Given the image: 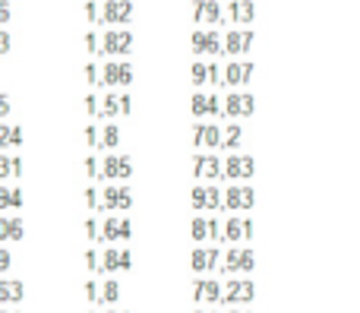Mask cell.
Masks as SVG:
<instances>
[{"label":"cell","instance_id":"cell-37","mask_svg":"<svg viewBox=\"0 0 360 313\" xmlns=\"http://www.w3.org/2000/svg\"><path fill=\"white\" fill-rule=\"evenodd\" d=\"M117 105H120V114H124V117H130V114H133V98H130V95H120Z\"/></svg>","mask_w":360,"mask_h":313},{"label":"cell","instance_id":"cell-21","mask_svg":"<svg viewBox=\"0 0 360 313\" xmlns=\"http://www.w3.org/2000/svg\"><path fill=\"white\" fill-rule=\"evenodd\" d=\"M250 76H253V63H231L228 70H224V79L221 86H240V82H247Z\"/></svg>","mask_w":360,"mask_h":313},{"label":"cell","instance_id":"cell-38","mask_svg":"<svg viewBox=\"0 0 360 313\" xmlns=\"http://www.w3.org/2000/svg\"><path fill=\"white\" fill-rule=\"evenodd\" d=\"M10 105H13V101H10V95H6V92H0V120H6V117H10Z\"/></svg>","mask_w":360,"mask_h":313},{"label":"cell","instance_id":"cell-30","mask_svg":"<svg viewBox=\"0 0 360 313\" xmlns=\"http://www.w3.org/2000/svg\"><path fill=\"white\" fill-rule=\"evenodd\" d=\"M196 19L199 23H218V19H221V10H218L215 0H199L196 4Z\"/></svg>","mask_w":360,"mask_h":313},{"label":"cell","instance_id":"cell-43","mask_svg":"<svg viewBox=\"0 0 360 313\" xmlns=\"http://www.w3.org/2000/svg\"><path fill=\"white\" fill-rule=\"evenodd\" d=\"M86 76H89V86H98V67H95V63L86 67Z\"/></svg>","mask_w":360,"mask_h":313},{"label":"cell","instance_id":"cell-42","mask_svg":"<svg viewBox=\"0 0 360 313\" xmlns=\"http://www.w3.org/2000/svg\"><path fill=\"white\" fill-rule=\"evenodd\" d=\"M86 266H89V269H92V272H98V269H101V263H98V253H95V250H89V253H86Z\"/></svg>","mask_w":360,"mask_h":313},{"label":"cell","instance_id":"cell-54","mask_svg":"<svg viewBox=\"0 0 360 313\" xmlns=\"http://www.w3.org/2000/svg\"><path fill=\"white\" fill-rule=\"evenodd\" d=\"M92 313H95V310H92Z\"/></svg>","mask_w":360,"mask_h":313},{"label":"cell","instance_id":"cell-13","mask_svg":"<svg viewBox=\"0 0 360 313\" xmlns=\"http://www.w3.org/2000/svg\"><path fill=\"white\" fill-rule=\"evenodd\" d=\"M196 181L199 184H205V181H221V162L218 158H212V155H196Z\"/></svg>","mask_w":360,"mask_h":313},{"label":"cell","instance_id":"cell-15","mask_svg":"<svg viewBox=\"0 0 360 313\" xmlns=\"http://www.w3.org/2000/svg\"><path fill=\"white\" fill-rule=\"evenodd\" d=\"M193 114L196 117H212V114H221V98L218 95H193Z\"/></svg>","mask_w":360,"mask_h":313},{"label":"cell","instance_id":"cell-49","mask_svg":"<svg viewBox=\"0 0 360 313\" xmlns=\"http://www.w3.org/2000/svg\"><path fill=\"white\" fill-rule=\"evenodd\" d=\"M86 13H89V19H92V23H98V10H95V4H86Z\"/></svg>","mask_w":360,"mask_h":313},{"label":"cell","instance_id":"cell-34","mask_svg":"<svg viewBox=\"0 0 360 313\" xmlns=\"http://www.w3.org/2000/svg\"><path fill=\"white\" fill-rule=\"evenodd\" d=\"M231 19H243V23H250L253 19V4L250 0H243V4H231Z\"/></svg>","mask_w":360,"mask_h":313},{"label":"cell","instance_id":"cell-45","mask_svg":"<svg viewBox=\"0 0 360 313\" xmlns=\"http://www.w3.org/2000/svg\"><path fill=\"white\" fill-rule=\"evenodd\" d=\"M6 23H10V4L0 0V25H6Z\"/></svg>","mask_w":360,"mask_h":313},{"label":"cell","instance_id":"cell-28","mask_svg":"<svg viewBox=\"0 0 360 313\" xmlns=\"http://www.w3.org/2000/svg\"><path fill=\"white\" fill-rule=\"evenodd\" d=\"M218 51H221V41H218L215 32H209V35H205V32H196V54H212L215 57Z\"/></svg>","mask_w":360,"mask_h":313},{"label":"cell","instance_id":"cell-32","mask_svg":"<svg viewBox=\"0 0 360 313\" xmlns=\"http://www.w3.org/2000/svg\"><path fill=\"white\" fill-rule=\"evenodd\" d=\"M117 301H120V282L108 279V282L98 288V304H117Z\"/></svg>","mask_w":360,"mask_h":313},{"label":"cell","instance_id":"cell-24","mask_svg":"<svg viewBox=\"0 0 360 313\" xmlns=\"http://www.w3.org/2000/svg\"><path fill=\"white\" fill-rule=\"evenodd\" d=\"M22 143H25L22 127H6V124H0V152H6V149H19Z\"/></svg>","mask_w":360,"mask_h":313},{"label":"cell","instance_id":"cell-22","mask_svg":"<svg viewBox=\"0 0 360 313\" xmlns=\"http://www.w3.org/2000/svg\"><path fill=\"white\" fill-rule=\"evenodd\" d=\"M25 298V285L16 279H4L0 282V304H19Z\"/></svg>","mask_w":360,"mask_h":313},{"label":"cell","instance_id":"cell-4","mask_svg":"<svg viewBox=\"0 0 360 313\" xmlns=\"http://www.w3.org/2000/svg\"><path fill=\"white\" fill-rule=\"evenodd\" d=\"M253 174H256V165L250 155L231 152V158H224V165H221V177H228V181H250Z\"/></svg>","mask_w":360,"mask_h":313},{"label":"cell","instance_id":"cell-44","mask_svg":"<svg viewBox=\"0 0 360 313\" xmlns=\"http://www.w3.org/2000/svg\"><path fill=\"white\" fill-rule=\"evenodd\" d=\"M13 266V257H10V250H0V272H6Z\"/></svg>","mask_w":360,"mask_h":313},{"label":"cell","instance_id":"cell-52","mask_svg":"<svg viewBox=\"0 0 360 313\" xmlns=\"http://www.w3.org/2000/svg\"><path fill=\"white\" fill-rule=\"evenodd\" d=\"M0 313H19V310H0Z\"/></svg>","mask_w":360,"mask_h":313},{"label":"cell","instance_id":"cell-39","mask_svg":"<svg viewBox=\"0 0 360 313\" xmlns=\"http://www.w3.org/2000/svg\"><path fill=\"white\" fill-rule=\"evenodd\" d=\"M86 298L89 304H98V282H86Z\"/></svg>","mask_w":360,"mask_h":313},{"label":"cell","instance_id":"cell-17","mask_svg":"<svg viewBox=\"0 0 360 313\" xmlns=\"http://www.w3.org/2000/svg\"><path fill=\"white\" fill-rule=\"evenodd\" d=\"M243 238H253V222H250V219H231L228 225H224L221 241L237 244V241H243Z\"/></svg>","mask_w":360,"mask_h":313},{"label":"cell","instance_id":"cell-9","mask_svg":"<svg viewBox=\"0 0 360 313\" xmlns=\"http://www.w3.org/2000/svg\"><path fill=\"white\" fill-rule=\"evenodd\" d=\"M193 209H221V190L215 184H196L193 187Z\"/></svg>","mask_w":360,"mask_h":313},{"label":"cell","instance_id":"cell-29","mask_svg":"<svg viewBox=\"0 0 360 313\" xmlns=\"http://www.w3.org/2000/svg\"><path fill=\"white\" fill-rule=\"evenodd\" d=\"M6 177H22V158H10L0 152V181H6Z\"/></svg>","mask_w":360,"mask_h":313},{"label":"cell","instance_id":"cell-53","mask_svg":"<svg viewBox=\"0 0 360 313\" xmlns=\"http://www.w3.org/2000/svg\"><path fill=\"white\" fill-rule=\"evenodd\" d=\"M105 313H117V310H105Z\"/></svg>","mask_w":360,"mask_h":313},{"label":"cell","instance_id":"cell-18","mask_svg":"<svg viewBox=\"0 0 360 313\" xmlns=\"http://www.w3.org/2000/svg\"><path fill=\"white\" fill-rule=\"evenodd\" d=\"M218 260H221V253H218L215 247H209V250H205V247H196V250H193V269L209 272V269L218 266Z\"/></svg>","mask_w":360,"mask_h":313},{"label":"cell","instance_id":"cell-41","mask_svg":"<svg viewBox=\"0 0 360 313\" xmlns=\"http://www.w3.org/2000/svg\"><path fill=\"white\" fill-rule=\"evenodd\" d=\"M86 203H89V209H98V187L86 190Z\"/></svg>","mask_w":360,"mask_h":313},{"label":"cell","instance_id":"cell-8","mask_svg":"<svg viewBox=\"0 0 360 313\" xmlns=\"http://www.w3.org/2000/svg\"><path fill=\"white\" fill-rule=\"evenodd\" d=\"M130 16H133V4H130V0H108L105 10L98 13V19H101V23H108V25L130 23Z\"/></svg>","mask_w":360,"mask_h":313},{"label":"cell","instance_id":"cell-47","mask_svg":"<svg viewBox=\"0 0 360 313\" xmlns=\"http://www.w3.org/2000/svg\"><path fill=\"white\" fill-rule=\"evenodd\" d=\"M86 111L92 114V117L98 114V98H95V95H89V98H86Z\"/></svg>","mask_w":360,"mask_h":313},{"label":"cell","instance_id":"cell-50","mask_svg":"<svg viewBox=\"0 0 360 313\" xmlns=\"http://www.w3.org/2000/svg\"><path fill=\"white\" fill-rule=\"evenodd\" d=\"M228 313H250V310H228Z\"/></svg>","mask_w":360,"mask_h":313},{"label":"cell","instance_id":"cell-12","mask_svg":"<svg viewBox=\"0 0 360 313\" xmlns=\"http://www.w3.org/2000/svg\"><path fill=\"white\" fill-rule=\"evenodd\" d=\"M253 250H237V247H234V250H228V257H224V272H231V276H234V272H253Z\"/></svg>","mask_w":360,"mask_h":313},{"label":"cell","instance_id":"cell-23","mask_svg":"<svg viewBox=\"0 0 360 313\" xmlns=\"http://www.w3.org/2000/svg\"><path fill=\"white\" fill-rule=\"evenodd\" d=\"M196 304H221V285L218 282H196Z\"/></svg>","mask_w":360,"mask_h":313},{"label":"cell","instance_id":"cell-46","mask_svg":"<svg viewBox=\"0 0 360 313\" xmlns=\"http://www.w3.org/2000/svg\"><path fill=\"white\" fill-rule=\"evenodd\" d=\"M86 231H89V238H92V241H98V222L89 219V222H86Z\"/></svg>","mask_w":360,"mask_h":313},{"label":"cell","instance_id":"cell-26","mask_svg":"<svg viewBox=\"0 0 360 313\" xmlns=\"http://www.w3.org/2000/svg\"><path fill=\"white\" fill-rule=\"evenodd\" d=\"M250 44H253V35H250V32H228L224 51H228V54H243Z\"/></svg>","mask_w":360,"mask_h":313},{"label":"cell","instance_id":"cell-3","mask_svg":"<svg viewBox=\"0 0 360 313\" xmlns=\"http://www.w3.org/2000/svg\"><path fill=\"white\" fill-rule=\"evenodd\" d=\"M133 206V187L130 184H108L101 190L98 209H130Z\"/></svg>","mask_w":360,"mask_h":313},{"label":"cell","instance_id":"cell-35","mask_svg":"<svg viewBox=\"0 0 360 313\" xmlns=\"http://www.w3.org/2000/svg\"><path fill=\"white\" fill-rule=\"evenodd\" d=\"M193 82H196V86H205V82H209V63L199 60L196 67H193Z\"/></svg>","mask_w":360,"mask_h":313},{"label":"cell","instance_id":"cell-16","mask_svg":"<svg viewBox=\"0 0 360 313\" xmlns=\"http://www.w3.org/2000/svg\"><path fill=\"white\" fill-rule=\"evenodd\" d=\"M193 241H205V238H221V225L215 219H205V215H196L190 225Z\"/></svg>","mask_w":360,"mask_h":313},{"label":"cell","instance_id":"cell-48","mask_svg":"<svg viewBox=\"0 0 360 313\" xmlns=\"http://www.w3.org/2000/svg\"><path fill=\"white\" fill-rule=\"evenodd\" d=\"M4 51H10V35H6V32H0V54H4Z\"/></svg>","mask_w":360,"mask_h":313},{"label":"cell","instance_id":"cell-36","mask_svg":"<svg viewBox=\"0 0 360 313\" xmlns=\"http://www.w3.org/2000/svg\"><path fill=\"white\" fill-rule=\"evenodd\" d=\"M82 165H86V174H89V181H92V184H98V158H95V155H89Z\"/></svg>","mask_w":360,"mask_h":313},{"label":"cell","instance_id":"cell-2","mask_svg":"<svg viewBox=\"0 0 360 313\" xmlns=\"http://www.w3.org/2000/svg\"><path fill=\"white\" fill-rule=\"evenodd\" d=\"M133 238V222L127 215H108L98 225V241L114 244V241H130Z\"/></svg>","mask_w":360,"mask_h":313},{"label":"cell","instance_id":"cell-10","mask_svg":"<svg viewBox=\"0 0 360 313\" xmlns=\"http://www.w3.org/2000/svg\"><path fill=\"white\" fill-rule=\"evenodd\" d=\"M98 263H101V269L105 272H127V269H133V253L108 247L105 257H98Z\"/></svg>","mask_w":360,"mask_h":313},{"label":"cell","instance_id":"cell-7","mask_svg":"<svg viewBox=\"0 0 360 313\" xmlns=\"http://www.w3.org/2000/svg\"><path fill=\"white\" fill-rule=\"evenodd\" d=\"M133 48V35L130 32H108L105 44L98 48V57H124Z\"/></svg>","mask_w":360,"mask_h":313},{"label":"cell","instance_id":"cell-31","mask_svg":"<svg viewBox=\"0 0 360 313\" xmlns=\"http://www.w3.org/2000/svg\"><path fill=\"white\" fill-rule=\"evenodd\" d=\"M221 133H224V136H221V146H224V149H228V152H237V149H240V143H243V130H240V127L231 124L228 130H221Z\"/></svg>","mask_w":360,"mask_h":313},{"label":"cell","instance_id":"cell-20","mask_svg":"<svg viewBox=\"0 0 360 313\" xmlns=\"http://www.w3.org/2000/svg\"><path fill=\"white\" fill-rule=\"evenodd\" d=\"M196 146L199 149H205V146H209V149H218V146H221V130H218L215 124H199L196 127Z\"/></svg>","mask_w":360,"mask_h":313},{"label":"cell","instance_id":"cell-6","mask_svg":"<svg viewBox=\"0 0 360 313\" xmlns=\"http://www.w3.org/2000/svg\"><path fill=\"white\" fill-rule=\"evenodd\" d=\"M256 200V190L250 184H231L221 193V209H250Z\"/></svg>","mask_w":360,"mask_h":313},{"label":"cell","instance_id":"cell-51","mask_svg":"<svg viewBox=\"0 0 360 313\" xmlns=\"http://www.w3.org/2000/svg\"><path fill=\"white\" fill-rule=\"evenodd\" d=\"M196 313H215V310H196Z\"/></svg>","mask_w":360,"mask_h":313},{"label":"cell","instance_id":"cell-5","mask_svg":"<svg viewBox=\"0 0 360 313\" xmlns=\"http://www.w3.org/2000/svg\"><path fill=\"white\" fill-rule=\"evenodd\" d=\"M133 82V67L130 60H108L101 67V82L98 86H130Z\"/></svg>","mask_w":360,"mask_h":313},{"label":"cell","instance_id":"cell-1","mask_svg":"<svg viewBox=\"0 0 360 313\" xmlns=\"http://www.w3.org/2000/svg\"><path fill=\"white\" fill-rule=\"evenodd\" d=\"M133 177V158L130 155H117V152H108V158H101L98 165V184L108 181H130Z\"/></svg>","mask_w":360,"mask_h":313},{"label":"cell","instance_id":"cell-19","mask_svg":"<svg viewBox=\"0 0 360 313\" xmlns=\"http://www.w3.org/2000/svg\"><path fill=\"white\" fill-rule=\"evenodd\" d=\"M22 231H25V222L19 219V215L0 219V244H6V241H22Z\"/></svg>","mask_w":360,"mask_h":313},{"label":"cell","instance_id":"cell-40","mask_svg":"<svg viewBox=\"0 0 360 313\" xmlns=\"http://www.w3.org/2000/svg\"><path fill=\"white\" fill-rule=\"evenodd\" d=\"M82 133H86V143L92 146V149H98V130H95V127H86Z\"/></svg>","mask_w":360,"mask_h":313},{"label":"cell","instance_id":"cell-27","mask_svg":"<svg viewBox=\"0 0 360 313\" xmlns=\"http://www.w3.org/2000/svg\"><path fill=\"white\" fill-rule=\"evenodd\" d=\"M120 146V127L117 124H108L105 130H98V149L114 152Z\"/></svg>","mask_w":360,"mask_h":313},{"label":"cell","instance_id":"cell-33","mask_svg":"<svg viewBox=\"0 0 360 313\" xmlns=\"http://www.w3.org/2000/svg\"><path fill=\"white\" fill-rule=\"evenodd\" d=\"M120 114V105H117V95H105V101L98 105V114L95 117H105V120H111V117H117Z\"/></svg>","mask_w":360,"mask_h":313},{"label":"cell","instance_id":"cell-25","mask_svg":"<svg viewBox=\"0 0 360 313\" xmlns=\"http://www.w3.org/2000/svg\"><path fill=\"white\" fill-rule=\"evenodd\" d=\"M19 206H22V187L0 184V209H19Z\"/></svg>","mask_w":360,"mask_h":313},{"label":"cell","instance_id":"cell-11","mask_svg":"<svg viewBox=\"0 0 360 313\" xmlns=\"http://www.w3.org/2000/svg\"><path fill=\"white\" fill-rule=\"evenodd\" d=\"M253 95H247V92H234V95H228V101H224V108L221 111L228 114L231 120L234 117H250V114H253Z\"/></svg>","mask_w":360,"mask_h":313},{"label":"cell","instance_id":"cell-14","mask_svg":"<svg viewBox=\"0 0 360 313\" xmlns=\"http://www.w3.org/2000/svg\"><path fill=\"white\" fill-rule=\"evenodd\" d=\"M253 301V282H231L221 291V304H250Z\"/></svg>","mask_w":360,"mask_h":313}]
</instances>
